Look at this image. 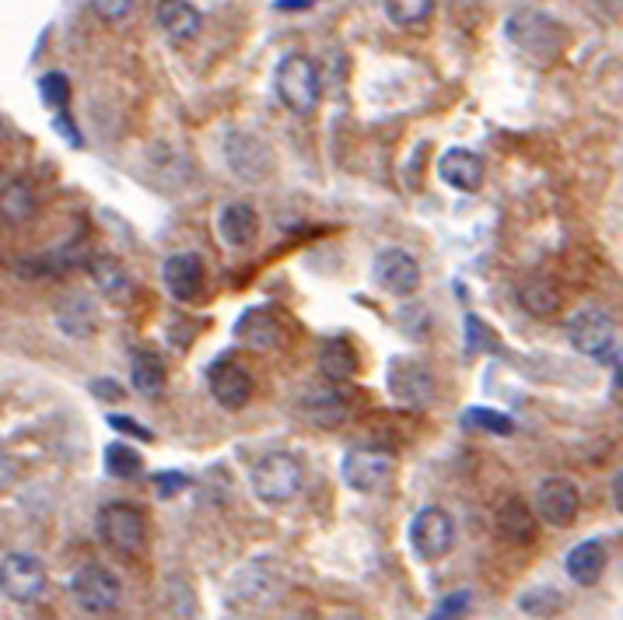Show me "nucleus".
Wrapping results in <instances>:
<instances>
[{
  "mask_svg": "<svg viewBox=\"0 0 623 620\" xmlns=\"http://www.w3.org/2000/svg\"><path fill=\"white\" fill-rule=\"evenodd\" d=\"M567 341L578 354L620 368L616 319L606 313V308H578V313L567 319Z\"/></svg>",
  "mask_w": 623,
  "mask_h": 620,
  "instance_id": "4",
  "label": "nucleus"
},
{
  "mask_svg": "<svg viewBox=\"0 0 623 620\" xmlns=\"http://www.w3.org/2000/svg\"><path fill=\"white\" fill-rule=\"evenodd\" d=\"M606 564H610V554H606V543L603 540H582L574 543L567 558H564V571L567 579L578 585V589H592L603 582L606 575Z\"/></svg>",
  "mask_w": 623,
  "mask_h": 620,
  "instance_id": "19",
  "label": "nucleus"
},
{
  "mask_svg": "<svg viewBox=\"0 0 623 620\" xmlns=\"http://www.w3.org/2000/svg\"><path fill=\"white\" fill-rule=\"evenodd\" d=\"M518 302H522L525 313L536 316V319L557 316V308H561V295H557V288H554V284H550V281H543V277L522 281V284H518Z\"/></svg>",
  "mask_w": 623,
  "mask_h": 620,
  "instance_id": "28",
  "label": "nucleus"
},
{
  "mask_svg": "<svg viewBox=\"0 0 623 620\" xmlns=\"http://www.w3.org/2000/svg\"><path fill=\"white\" fill-rule=\"evenodd\" d=\"M102 466L112 481H134V476L144 470V456L127 442H109L102 449Z\"/></svg>",
  "mask_w": 623,
  "mask_h": 620,
  "instance_id": "30",
  "label": "nucleus"
},
{
  "mask_svg": "<svg viewBox=\"0 0 623 620\" xmlns=\"http://www.w3.org/2000/svg\"><path fill=\"white\" fill-rule=\"evenodd\" d=\"M295 414L305 417L312 427H340L347 421V396L337 390V383H305L295 400Z\"/></svg>",
  "mask_w": 623,
  "mask_h": 620,
  "instance_id": "14",
  "label": "nucleus"
},
{
  "mask_svg": "<svg viewBox=\"0 0 623 620\" xmlns=\"http://www.w3.org/2000/svg\"><path fill=\"white\" fill-rule=\"evenodd\" d=\"M505 36H508V42L515 46V50H518L525 60H533V63H540V67L561 60L564 42H567L561 21H554V18L543 14V11H536V8H518V11H512L508 21H505Z\"/></svg>",
  "mask_w": 623,
  "mask_h": 620,
  "instance_id": "1",
  "label": "nucleus"
},
{
  "mask_svg": "<svg viewBox=\"0 0 623 620\" xmlns=\"http://www.w3.org/2000/svg\"><path fill=\"white\" fill-rule=\"evenodd\" d=\"M53 127H57V134L67 137L70 148H81V130H78L75 124H70V112H57V116H53Z\"/></svg>",
  "mask_w": 623,
  "mask_h": 620,
  "instance_id": "40",
  "label": "nucleus"
},
{
  "mask_svg": "<svg viewBox=\"0 0 623 620\" xmlns=\"http://www.w3.org/2000/svg\"><path fill=\"white\" fill-rule=\"evenodd\" d=\"M207 390L214 396V403L225 411H246L249 400L256 393L253 375L246 372V365H238L235 357H218L210 368H207Z\"/></svg>",
  "mask_w": 623,
  "mask_h": 620,
  "instance_id": "15",
  "label": "nucleus"
},
{
  "mask_svg": "<svg viewBox=\"0 0 623 620\" xmlns=\"http://www.w3.org/2000/svg\"><path fill=\"white\" fill-rule=\"evenodd\" d=\"M567 607V596L557 585H533L518 596V610L533 620H550Z\"/></svg>",
  "mask_w": 623,
  "mask_h": 620,
  "instance_id": "29",
  "label": "nucleus"
},
{
  "mask_svg": "<svg viewBox=\"0 0 623 620\" xmlns=\"http://www.w3.org/2000/svg\"><path fill=\"white\" fill-rule=\"evenodd\" d=\"M438 176H442L445 186L459 189V194H476L487 179V165H484L481 155L469 151V148H448L438 158Z\"/></svg>",
  "mask_w": 623,
  "mask_h": 620,
  "instance_id": "18",
  "label": "nucleus"
},
{
  "mask_svg": "<svg viewBox=\"0 0 623 620\" xmlns=\"http://www.w3.org/2000/svg\"><path fill=\"white\" fill-rule=\"evenodd\" d=\"M386 390L399 403H406V407H431V400H435V393H438L431 368L424 362H417V357H411V354L389 357V365H386Z\"/></svg>",
  "mask_w": 623,
  "mask_h": 620,
  "instance_id": "11",
  "label": "nucleus"
},
{
  "mask_svg": "<svg viewBox=\"0 0 623 620\" xmlns=\"http://www.w3.org/2000/svg\"><path fill=\"white\" fill-rule=\"evenodd\" d=\"M530 509L540 522H546V526L567 530L574 526V519L582 512V491L574 488V481H567V476H543L536 484Z\"/></svg>",
  "mask_w": 623,
  "mask_h": 620,
  "instance_id": "10",
  "label": "nucleus"
},
{
  "mask_svg": "<svg viewBox=\"0 0 623 620\" xmlns=\"http://www.w3.org/2000/svg\"><path fill=\"white\" fill-rule=\"evenodd\" d=\"M70 600H75L85 613H112L123 600V582L112 568L106 564H81L75 575H70Z\"/></svg>",
  "mask_w": 623,
  "mask_h": 620,
  "instance_id": "9",
  "label": "nucleus"
},
{
  "mask_svg": "<svg viewBox=\"0 0 623 620\" xmlns=\"http://www.w3.org/2000/svg\"><path fill=\"white\" fill-rule=\"evenodd\" d=\"M106 424L112 427V432H119V435H130V439H137V442H155V435L148 432V427H144L137 417H123V414H109L106 417Z\"/></svg>",
  "mask_w": 623,
  "mask_h": 620,
  "instance_id": "36",
  "label": "nucleus"
},
{
  "mask_svg": "<svg viewBox=\"0 0 623 620\" xmlns=\"http://www.w3.org/2000/svg\"><path fill=\"white\" fill-rule=\"evenodd\" d=\"M218 235H221V243L231 246V249L256 246V238H259V214H256V207L246 204V200L225 204L221 214H218Z\"/></svg>",
  "mask_w": 623,
  "mask_h": 620,
  "instance_id": "20",
  "label": "nucleus"
},
{
  "mask_svg": "<svg viewBox=\"0 0 623 620\" xmlns=\"http://www.w3.org/2000/svg\"><path fill=\"white\" fill-rule=\"evenodd\" d=\"M316 368L323 372V378L326 383H347V378H354L357 375V351H354V344L350 341H344V337H326L323 344H319V354H316Z\"/></svg>",
  "mask_w": 623,
  "mask_h": 620,
  "instance_id": "21",
  "label": "nucleus"
},
{
  "mask_svg": "<svg viewBox=\"0 0 623 620\" xmlns=\"http://www.w3.org/2000/svg\"><path fill=\"white\" fill-rule=\"evenodd\" d=\"M11 484H14V460L8 456V449L0 445V494L11 491Z\"/></svg>",
  "mask_w": 623,
  "mask_h": 620,
  "instance_id": "41",
  "label": "nucleus"
},
{
  "mask_svg": "<svg viewBox=\"0 0 623 620\" xmlns=\"http://www.w3.org/2000/svg\"><path fill=\"white\" fill-rule=\"evenodd\" d=\"M95 533L119 558H140L151 543L148 515L134 502H106L95 515Z\"/></svg>",
  "mask_w": 623,
  "mask_h": 620,
  "instance_id": "3",
  "label": "nucleus"
},
{
  "mask_svg": "<svg viewBox=\"0 0 623 620\" xmlns=\"http://www.w3.org/2000/svg\"><path fill=\"white\" fill-rule=\"evenodd\" d=\"M466 351L469 354H481V351H497V337L494 333L476 319V316H466Z\"/></svg>",
  "mask_w": 623,
  "mask_h": 620,
  "instance_id": "35",
  "label": "nucleus"
},
{
  "mask_svg": "<svg viewBox=\"0 0 623 620\" xmlns=\"http://www.w3.org/2000/svg\"><path fill=\"white\" fill-rule=\"evenodd\" d=\"M463 424L466 427H481V432L501 435V439L515 435V417L512 414H501V411H491V407H466L463 411Z\"/></svg>",
  "mask_w": 623,
  "mask_h": 620,
  "instance_id": "32",
  "label": "nucleus"
},
{
  "mask_svg": "<svg viewBox=\"0 0 623 620\" xmlns=\"http://www.w3.org/2000/svg\"><path fill=\"white\" fill-rule=\"evenodd\" d=\"M186 488H189V476L179 473V470H161V473H155V491H158V498H176V494L186 491Z\"/></svg>",
  "mask_w": 623,
  "mask_h": 620,
  "instance_id": "37",
  "label": "nucleus"
},
{
  "mask_svg": "<svg viewBox=\"0 0 623 620\" xmlns=\"http://www.w3.org/2000/svg\"><path fill=\"white\" fill-rule=\"evenodd\" d=\"M225 161L235 173V179H243L249 186L267 183L274 173V155L263 140L249 130H228L225 134Z\"/></svg>",
  "mask_w": 623,
  "mask_h": 620,
  "instance_id": "12",
  "label": "nucleus"
},
{
  "mask_svg": "<svg viewBox=\"0 0 623 620\" xmlns=\"http://www.w3.org/2000/svg\"><path fill=\"white\" fill-rule=\"evenodd\" d=\"M406 537H411V551L421 561L435 564V561L452 554L455 540H459V530H455V519L442 505H424L411 519V530H406Z\"/></svg>",
  "mask_w": 623,
  "mask_h": 620,
  "instance_id": "8",
  "label": "nucleus"
},
{
  "mask_svg": "<svg viewBox=\"0 0 623 620\" xmlns=\"http://www.w3.org/2000/svg\"><path fill=\"white\" fill-rule=\"evenodd\" d=\"M161 281L179 305H197L207 292V267L200 253H172L161 264Z\"/></svg>",
  "mask_w": 623,
  "mask_h": 620,
  "instance_id": "16",
  "label": "nucleus"
},
{
  "mask_svg": "<svg viewBox=\"0 0 623 620\" xmlns=\"http://www.w3.org/2000/svg\"><path fill=\"white\" fill-rule=\"evenodd\" d=\"M473 610V592L469 589H455L445 592L442 600L435 603V610L427 613V620H463Z\"/></svg>",
  "mask_w": 623,
  "mask_h": 620,
  "instance_id": "34",
  "label": "nucleus"
},
{
  "mask_svg": "<svg viewBox=\"0 0 623 620\" xmlns=\"http://www.w3.org/2000/svg\"><path fill=\"white\" fill-rule=\"evenodd\" d=\"M274 91L277 99L287 106V112L295 116H312L319 109L323 99V88H319V70L308 57L291 53L277 63V75H274Z\"/></svg>",
  "mask_w": 623,
  "mask_h": 620,
  "instance_id": "5",
  "label": "nucleus"
},
{
  "mask_svg": "<svg viewBox=\"0 0 623 620\" xmlns=\"http://www.w3.org/2000/svg\"><path fill=\"white\" fill-rule=\"evenodd\" d=\"M158 26L161 32L176 39V42H189L200 36L204 14L189 4V0H158Z\"/></svg>",
  "mask_w": 623,
  "mask_h": 620,
  "instance_id": "22",
  "label": "nucleus"
},
{
  "mask_svg": "<svg viewBox=\"0 0 623 620\" xmlns=\"http://www.w3.org/2000/svg\"><path fill=\"white\" fill-rule=\"evenodd\" d=\"M235 341L253 351L284 347V323L277 316V308H267V305L246 308V313L235 319Z\"/></svg>",
  "mask_w": 623,
  "mask_h": 620,
  "instance_id": "17",
  "label": "nucleus"
},
{
  "mask_svg": "<svg viewBox=\"0 0 623 620\" xmlns=\"http://www.w3.org/2000/svg\"><path fill=\"white\" fill-rule=\"evenodd\" d=\"M438 0H382L386 8V18L393 21L396 29H417L424 21L435 14Z\"/></svg>",
  "mask_w": 623,
  "mask_h": 620,
  "instance_id": "31",
  "label": "nucleus"
},
{
  "mask_svg": "<svg viewBox=\"0 0 623 620\" xmlns=\"http://www.w3.org/2000/svg\"><path fill=\"white\" fill-rule=\"evenodd\" d=\"M88 390H91V396H99L102 403H119V400L127 396V393H123V386H119L116 378H91Z\"/></svg>",
  "mask_w": 623,
  "mask_h": 620,
  "instance_id": "39",
  "label": "nucleus"
},
{
  "mask_svg": "<svg viewBox=\"0 0 623 620\" xmlns=\"http://www.w3.org/2000/svg\"><path fill=\"white\" fill-rule=\"evenodd\" d=\"M88 4H91V11L99 14V18L119 21V18H127V11H130L134 0H88Z\"/></svg>",
  "mask_w": 623,
  "mask_h": 620,
  "instance_id": "38",
  "label": "nucleus"
},
{
  "mask_svg": "<svg viewBox=\"0 0 623 620\" xmlns=\"http://www.w3.org/2000/svg\"><path fill=\"white\" fill-rule=\"evenodd\" d=\"M36 210H39V197L29 179H11L0 186V222L26 225L36 218Z\"/></svg>",
  "mask_w": 623,
  "mask_h": 620,
  "instance_id": "25",
  "label": "nucleus"
},
{
  "mask_svg": "<svg viewBox=\"0 0 623 620\" xmlns=\"http://www.w3.org/2000/svg\"><path fill=\"white\" fill-rule=\"evenodd\" d=\"M305 484V466L295 452L287 449H274V452H263L256 460L253 473H249V488L259 498L263 505H291L295 498L301 494Z\"/></svg>",
  "mask_w": 623,
  "mask_h": 620,
  "instance_id": "2",
  "label": "nucleus"
},
{
  "mask_svg": "<svg viewBox=\"0 0 623 620\" xmlns=\"http://www.w3.org/2000/svg\"><path fill=\"white\" fill-rule=\"evenodd\" d=\"M316 4V0H277V11H305V8H312Z\"/></svg>",
  "mask_w": 623,
  "mask_h": 620,
  "instance_id": "42",
  "label": "nucleus"
},
{
  "mask_svg": "<svg viewBox=\"0 0 623 620\" xmlns=\"http://www.w3.org/2000/svg\"><path fill=\"white\" fill-rule=\"evenodd\" d=\"M57 326L67 333V337L88 341V337L99 333V313H95V305L85 295H70L57 308Z\"/></svg>",
  "mask_w": 623,
  "mask_h": 620,
  "instance_id": "26",
  "label": "nucleus"
},
{
  "mask_svg": "<svg viewBox=\"0 0 623 620\" xmlns=\"http://www.w3.org/2000/svg\"><path fill=\"white\" fill-rule=\"evenodd\" d=\"M88 274H91L95 284H99V292L109 302H127L130 292H134V281L123 270V264H119V259H112V256H106V253H95L88 259Z\"/></svg>",
  "mask_w": 623,
  "mask_h": 620,
  "instance_id": "23",
  "label": "nucleus"
},
{
  "mask_svg": "<svg viewBox=\"0 0 623 620\" xmlns=\"http://www.w3.org/2000/svg\"><path fill=\"white\" fill-rule=\"evenodd\" d=\"M620 481H623V476L616 473V476H613V509H616V512L623 509V494H620Z\"/></svg>",
  "mask_w": 623,
  "mask_h": 620,
  "instance_id": "43",
  "label": "nucleus"
},
{
  "mask_svg": "<svg viewBox=\"0 0 623 620\" xmlns=\"http://www.w3.org/2000/svg\"><path fill=\"white\" fill-rule=\"evenodd\" d=\"M372 277L378 284V292H386L393 298H411L421 288V264L411 249L386 246L372 264Z\"/></svg>",
  "mask_w": 623,
  "mask_h": 620,
  "instance_id": "13",
  "label": "nucleus"
},
{
  "mask_svg": "<svg viewBox=\"0 0 623 620\" xmlns=\"http://www.w3.org/2000/svg\"><path fill=\"white\" fill-rule=\"evenodd\" d=\"M50 575H46V564L29 554V551H11L0 558V596L18 607H32L46 596Z\"/></svg>",
  "mask_w": 623,
  "mask_h": 620,
  "instance_id": "7",
  "label": "nucleus"
},
{
  "mask_svg": "<svg viewBox=\"0 0 623 620\" xmlns=\"http://www.w3.org/2000/svg\"><path fill=\"white\" fill-rule=\"evenodd\" d=\"M39 99L46 109L53 112H67V102H70V78L60 75V70H50V75L39 78Z\"/></svg>",
  "mask_w": 623,
  "mask_h": 620,
  "instance_id": "33",
  "label": "nucleus"
},
{
  "mask_svg": "<svg viewBox=\"0 0 623 620\" xmlns=\"http://www.w3.org/2000/svg\"><path fill=\"white\" fill-rule=\"evenodd\" d=\"M494 526H497L501 537L512 540V543H518V547H525V543L536 540V515H533L530 505L522 502V498H508V502L497 509Z\"/></svg>",
  "mask_w": 623,
  "mask_h": 620,
  "instance_id": "24",
  "label": "nucleus"
},
{
  "mask_svg": "<svg viewBox=\"0 0 623 620\" xmlns=\"http://www.w3.org/2000/svg\"><path fill=\"white\" fill-rule=\"evenodd\" d=\"M169 383V372H165V362L155 351H134L130 354V386L140 396H158Z\"/></svg>",
  "mask_w": 623,
  "mask_h": 620,
  "instance_id": "27",
  "label": "nucleus"
},
{
  "mask_svg": "<svg viewBox=\"0 0 623 620\" xmlns=\"http://www.w3.org/2000/svg\"><path fill=\"white\" fill-rule=\"evenodd\" d=\"M340 476H344V484L357 494H378V491H386L389 481L396 476V456L386 449H375V445H354L344 452Z\"/></svg>",
  "mask_w": 623,
  "mask_h": 620,
  "instance_id": "6",
  "label": "nucleus"
}]
</instances>
